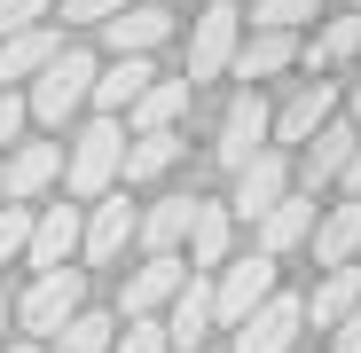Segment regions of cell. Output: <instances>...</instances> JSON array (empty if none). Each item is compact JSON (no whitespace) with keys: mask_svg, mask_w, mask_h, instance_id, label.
Masks as SVG:
<instances>
[{"mask_svg":"<svg viewBox=\"0 0 361 353\" xmlns=\"http://www.w3.org/2000/svg\"><path fill=\"white\" fill-rule=\"evenodd\" d=\"M126 149H134V126L126 118H87V126L71 134V165H63V189L71 197H87V204H102L118 181H126Z\"/></svg>","mask_w":361,"mask_h":353,"instance_id":"obj_1","label":"cell"},{"mask_svg":"<svg viewBox=\"0 0 361 353\" xmlns=\"http://www.w3.org/2000/svg\"><path fill=\"white\" fill-rule=\"evenodd\" d=\"M94 79H102L94 55H87V47H63V55H55V63L24 87V94H32V118L63 134V126H71V110H87V102H94Z\"/></svg>","mask_w":361,"mask_h":353,"instance_id":"obj_2","label":"cell"},{"mask_svg":"<svg viewBox=\"0 0 361 353\" xmlns=\"http://www.w3.org/2000/svg\"><path fill=\"white\" fill-rule=\"evenodd\" d=\"M87 314V283H79V267H55V275H32L24 283V299H16V322H24V337H63L71 322Z\"/></svg>","mask_w":361,"mask_h":353,"instance_id":"obj_3","label":"cell"},{"mask_svg":"<svg viewBox=\"0 0 361 353\" xmlns=\"http://www.w3.org/2000/svg\"><path fill=\"white\" fill-rule=\"evenodd\" d=\"M267 149H275V110H267V94H259V87H235V102H228V118H220L212 157H220L228 173H244V165L267 157Z\"/></svg>","mask_w":361,"mask_h":353,"instance_id":"obj_4","label":"cell"},{"mask_svg":"<svg viewBox=\"0 0 361 353\" xmlns=\"http://www.w3.org/2000/svg\"><path fill=\"white\" fill-rule=\"evenodd\" d=\"M235 55H244V16H235V0H212V8H197L189 24V79H228Z\"/></svg>","mask_w":361,"mask_h":353,"instance_id":"obj_5","label":"cell"},{"mask_svg":"<svg viewBox=\"0 0 361 353\" xmlns=\"http://www.w3.org/2000/svg\"><path fill=\"white\" fill-rule=\"evenodd\" d=\"M275 267H283V259L244 252V259H228V267L212 275V290H220V330H244V322L275 299Z\"/></svg>","mask_w":361,"mask_h":353,"instance_id":"obj_6","label":"cell"},{"mask_svg":"<svg viewBox=\"0 0 361 353\" xmlns=\"http://www.w3.org/2000/svg\"><path fill=\"white\" fill-rule=\"evenodd\" d=\"M189 259H142L134 275H126V290H118V314H126V322H165L173 314V299H180V290H189Z\"/></svg>","mask_w":361,"mask_h":353,"instance_id":"obj_7","label":"cell"},{"mask_svg":"<svg viewBox=\"0 0 361 353\" xmlns=\"http://www.w3.org/2000/svg\"><path fill=\"white\" fill-rule=\"evenodd\" d=\"M290 181H298V165H290V149H267V157H252L244 173H235V220H244V228H259L283 197H290Z\"/></svg>","mask_w":361,"mask_h":353,"instance_id":"obj_8","label":"cell"},{"mask_svg":"<svg viewBox=\"0 0 361 353\" xmlns=\"http://www.w3.org/2000/svg\"><path fill=\"white\" fill-rule=\"evenodd\" d=\"M126 244H142V204H126V189H110L102 204H87V267L126 259Z\"/></svg>","mask_w":361,"mask_h":353,"instance_id":"obj_9","label":"cell"},{"mask_svg":"<svg viewBox=\"0 0 361 353\" xmlns=\"http://www.w3.org/2000/svg\"><path fill=\"white\" fill-rule=\"evenodd\" d=\"M71 252H87V204H39V228H32V275H55L71 267Z\"/></svg>","mask_w":361,"mask_h":353,"instance_id":"obj_10","label":"cell"},{"mask_svg":"<svg viewBox=\"0 0 361 353\" xmlns=\"http://www.w3.org/2000/svg\"><path fill=\"white\" fill-rule=\"evenodd\" d=\"M353 149H361V126H353V118H330V126L307 142V149H298V189H330V181H345V165H353Z\"/></svg>","mask_w":361,"mask_h":353,"instance_id":"obj_11","label":"cell"},{"mask_svg":"<svg viewBox=\"0 0 361 353\" xmlns=\"http://www.w3.org/2000/svg\"><path fill=\"white\" fill-rule=\"evenodd\" d=\"M298 330H307V299L275 290V299L235 330V353H298Z\"/></svg>","mask_w":361,"mask_h":353,"instance_id":"obj_12","label":"cell"},{"mask_svg":"<svg viewBox=\"0 0 361 353\" xmlns=\"http://www.w3.org/2000/svg\"><path fill=\"white\" fill-rule=\"evenodd\" d=\"M330 118H338V87H330V79H307V87L275 110V149H307Z\"/></svg>","mask_w":361,"mask_h":353,"instance_id":"obj_13","label":"cell"},{"mask_svg":"<svg viewBox=\"0 0 361 353\" xmlns=\"http://www.w3.org/2000/svg\"><path fill=\"white\" fill-rule=\"evenodd\" d=\"M0 165H8V197H16V204H32V197H47L55 181H63L71 142H16Z\"/></svg>","mask_w":361,"mask_h":353,"instance_id":"obj_14","label":"cell"},{"mask_svg":"<svg viewBox=\"0 0 361 353\" xmlns=\"http://www.w3.org/2000/svg\"><path fill=\"white\" fill-rule=\"evenodd\" d=\"M212 330H220V290H212V275H189V290L165 314V337H173V353H197Z\"/></svg>","mask_w":361,"mask_h":353,"instance_id":"obj_15","label":"cell"},{"mask_svg":"<svg viewBox=\"0 0 361 353\" xmlns=\"http://www.w3.org/2000/svg\"><path fill=\"white\" fill-rule=\"evenodd\" d=\"M180 32V16L165 8V0H134L118 24H102V39H110V55H157L165 39Z\"/></svg>","mask_w":361,"mask_h":353,"instance_id":"obj_16","label":"cell"},{"mask_svg":"<svg viewBox=\"0 0 361 353\" xmlns=\"http://www.w3.org/2000/svg\"><path fill=\"white\" fill-rule=\"evenodd\" d=\"M314 228H322V204H314L307 189H290V197L259 220V252H267V259H290L298 244H314Z\"/></svg>","mask_w":361,"mask_h":353,"instance_id":"obj_17","label":"cell"},{"mask_svg":"<svg viewBox=\"0 0 361 353\" xmlns=\"http://www.w3.org/2000/svg\"><path fill=\"white\" fill-rule=\"evenodd\" d=\"M228 259H235V204H212V197H197L189 267H197V275H212V267H228Z\"/></svg>","mask_w":361,"mask_h":353,"instance_id":"obj_18","label":"cell"},{"mask_svg":"<svg viewBox=\"0 0 361 353\" xmlns=\"http://www.w3.org/2000/svg\"><path fill=\"white\" fill-rule=\"evenodd\" d=\"M149 87H157L149 55H110V63H102V79H94V110H102V118H126Z\"/></svg>","mask_w":361,"mask_h":353,"instance_id":"obj_19","label":"cell"},{"mask_svg":"<svg viewBox=\"0 0 361 353\" xmlns=\"http://www.w3.org/2000/svg\"><path fill=\"white\" fill-rule=\"evenodd\" d=\"M197 228V197H157L142 204V259H173Z\"/></svg>","mask_w":361,"mask_h":353,"instance_id":"obj_20","label":"cell"},{"mask_svg":"<svg viewBox=\"0 0 361 353\" xmlns=\"http://www.w3.org/2000/svg\"><path fill=\"white\" fill-rule=\"evenodd\" d=\"M55 55H63V32L39 24V32H16V39H0V87H32Z\"/></svg>","mask_w":361,"mask_h":353,"instance_id":"obj_21","label":"cell"},{"mask_svg":"<svg viewBox=\"0 0 361 353\" xmlns=\"http://www.w3.org/2000/svg\"><path fill=\"white\" fill-rule=\"evenodd\" d=\"M189 102H197V79H189V71H180V79H157V87L126 110V126H134V134H173Z\"/></svg>","mask_w":361,"mask_h":353,"instance_id":"obj_22","label":"cell"},{"mask_svg":"<svg viewBox=\"0 0 361 353\" xmlns=\"http://www.w3.org/2000/svg\"><path fill=\"white\" fill-rule=\"evenodd\" d=\"M345 314H361V267H322V283L307 290V322L338 330Z\"/></svg>","mask_w":361,"mask_h":353,"instance_id":"obj_23","label":"cell"},{"mask_svg":"<svg viewBox=\"0 0 361 353\" xmlns=\"http://www.w3.org/2000/svg\"><path fill=\"white\" fill-rule=\"evenodd\" d=\"M353 252H361V197H338L314 228V267H353Z\"/></svg>","mask_w":361,"mask_h":353,"instance_id":"obj_24","label":"cell"},{"mask_svg":"<svg viewBox=\"0 0 361 353\" xmlns=\"http://www.w3.org/2000/svg\"><path fill=\"white\" fill-rule=\"evenodd\" d=\"M298 55H307V39L298 32H244V55H235V79H275V71H290Z\"/></svg>","mask_w":361,"mask_h":353,"instance_id":"obj_25","label":"cell"},{"mask_svg":"<svg viewBox=\"0 0 361 353\" xmlns=\"http://www.w3.org/2000/svg\"><path fill=\"white\" fill-rule=\"evenodd\" d=\"M353 55H361V8H338L314 39H307V55H298V63H307L314 79L330 71V63H353Z\"/></svg>","mask_w":361,"mask_h":353,"instance_id":"obj_26","label":"cell"},{"mask_svg":"<svg viewBox=\"0 0 361 353\" xmlns=\"http://www.w3.org/2000/svg\"><path fill=\"white\" fill-rule=\"evenodd\" d=\"M173 165H180V134H134V149H126V189L165 181Z\"/></svg>","mask_w":361,"mask_h":353,"instance_id":"obj_27","label":"cell"},{"mask_svg":"<svg viewBox=\"0 0 361 353\" xmlns=\"http://www.w3.org/2000/svg\"><path fill=\"white\" fill-rule=\"evenodd\" d=\"M118 330H126V314H94V306H87L63 337H47V353H110V345H118Z\"/></svg>","mask_w":361,"mask_h":353,"instance_id":"obj_28","label":"cell"},{"mask_svg":"<svg viewBox=\"0 0 361 353\" xmlns=\"http://www.w3.org/2000/svg\"><path fill=\"white\" fill-rule=\"evenodd\" d=\"M32 228H39V204H0V267L32 259Z\"/></svg>","mask_w":361,"mask_h":353,"instance_id":"obj_29","label":"cell"},{"mask_svg":"<svg viewBox=\"0 0 361 353\" xmlns=\"http://www.w3.org/2000/svg\"><path fill=\"white\" fill-rule=\"evenodd\" d=\"M314 16H322V0H252V32H298Z\"/></svg>","mask_w":361,"mask_h":353,"instance_id":"obj_30","label":"cell"},{"mask_svg":"<svg viewBox=\"0 0 361 353\" xmlns=\"http://www.w3.org/2000/svg\"><path fill=\"white\" fill-rule=\"evenodd\" d=\"M55 0H0V39H16V32H39L47 24Z\"/></svg>","mask_w":361,"mask_h":353,"instance_id":"obj_31","label":"cell"},{"mask_svg":"<svg viewBox=\"0 0 361 353\" xmlns=\"http://www.w3.org/2000/svg\"><path fill=\"white\" fill-rule=\"evenodd\" d=\"M24 118H32V94H24V87H0V157L16 149V134H24Z\"/></svg>","mask_w":361,"mask_h":353,"instance_id":"obj_32","label":"cell"},{"mask_svg":"<svg viewBox=\"0 0 361 353\" xmlns=\"http://www.w3.org/2000/svg\"><path fill=\"white\" fill-rule=\"evenodd\" d=\"M110 353H173V337H165V322H126Z\"/></svg>","mask_w":361,"mask_h":353,"instance_id":"obj_33","label":"cell"},{"mask_svg":"<svg viewBox=\"0 0 361 353\" xmlns=\"http://www.w3.org/2000/svg\"><path fill=\"white\" fill-rule=\"evenodd\" d=\"M126 8H134V0H63V24H94L102 32V24L126 16Z\"/></svg>","mask_w":361,"mask_h":353,"instance_id":"obj_34","label":"cell"},{"mask_svg":"<svg viewBox=\"0 0 361 353\" xmlns=\"http://www.w3.org/2000/svg\"><path fill=\"white\" fill-rule=\"evenodd\" d=\"M330 353H361V314H345V322L330 330Z\"/></svg>","mask_w":361,"mask_h":353,"instance_id":"obj_35","label":"cell"},{"mask_svg":"<svg viewBox=\"0 0 361 353\" xmlns=\"http://www.w3.org/2000/svg\"><path fill=\"white\" fill-rule=\"evenodd\" d=\"M345 197H361V149H353V165H345V181H338Z\"/></svg>","mask_w":361,"mask_h":353,"instance_id":"obj_36","label":"cell"},{"mask_svg":"<svg viewBox=\"0 0 361 353\" xmlns=\"http://www.w3.org/2000/svg\"><path fill=\"white\" fill-rule=\"evenodd\" d=\"M0 353H47V345L39 337H16V345H0Z\"/></svg>","mask_w":361,"mask_h":353,"instance_id":"obj_37","label":"cell"},{"mask_svg":"<svg viewBox=\"0 0 361 353\" xmlns=\"http://www.w3.org/2000/svg\"><path fill=\"white\" fill-rule=\"evenodd\" d=\"M345 110H353V126H361V71H353V94H345Z\"/></svg>","mask_w":361,"mask_h":353,"instance_id":"obj_38","label":"cell"},{"mask_svg":"<svg viewBox=\"0 0 361 353\" xmlns=\"http://www.w3.org/2000/svg\"><path fill=\"white\" fill-rule=\"evenodd\" d=\"M0 204H16V197H8V165H0Z\"/></svg>","mask_w":361,"mask_h":353,"instance_id":"obj_39","label":"cell"},{"mask_svg":"<svg viewBox=\"0 0 361 353\" xmlns=\"http://www.w3.org/2000/svg\"><path fill=\"white\" fill-rule=\"evenodd\" d=\"M8 322H16V306H8V299H0V330H8Z\"/></svg>","mask_w":361,"mask_h":353,"instance_id":"obj_40","label":"cell"}]
</instances>
